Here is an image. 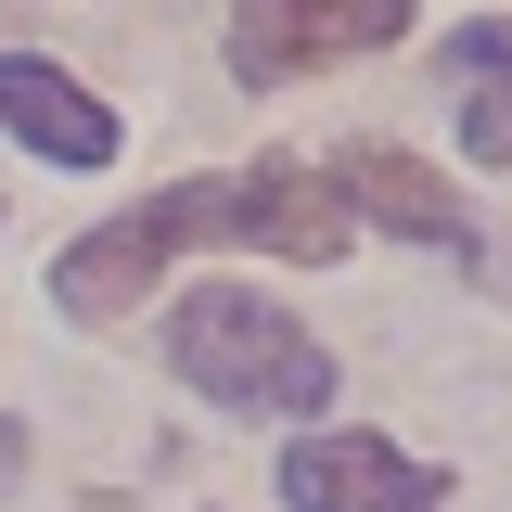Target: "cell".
Segmentation results:
<instances>
[{"label":"cell","instance_id":"8","mask_svg":"<svg viewBox=\"0 0 512 512\" xmlns=\"http://www.w3.org/2000/svg\"><path fill=\"white\" fill-rule=\"evenodd\" d=\"M13 474H26V423H0V487H13Z\"/></svg>","mask_w":512,"mask_h":512},{"label":"cell","instance_id":"7","mask_svg":"<svg viewBox=\"0 0 512 512\" xmlns=\"http://www.w3.org/2000/svg\"><path fill=\"white\" fill-rule=\"evenodd\" d=\"M436 90H448V116H461V154L474 167H512V13H474L448 39Z\"/></svg>","mask_w":512,"mask_h":512},{"label":"cell","instance_id":"3","mask_svg":"<svg viewBox=\"0 0 512 512\" xmlns=\"http://www.w3.org/2000/svg\"><path fill=\"white\" fill-rule=\"evenodd\" d=\"M410 39V0H231V77L244 90H282L308 64L346 52H397Z\"/></svg>","mask_w":512,"mask_h":512},{"label":"cell","instance_id":"6","mask_svg":"<svg viewBox=\"0 0 512 512\" xmlns=\"http://www.w3.org/2000/svg\"><path fill=\"white\" fill-rule=\"evenodd\" d=\"M333 192H346L359 218H384L397 244H436V256H474V218H461V192H448L436 167H410V154H384V141H359V154L333 167Z\"/></svg>","mask_w":512,"mask_h":512},{"label":"cell","instance_id":"5","mask_svg":"<svg viewBox=\"0 0 512 512\" xmlns=\"http://www.w3.org/2000/svg\"><path fill=\"white\" fill-rule=\"evenodd\" d=\"M0 128L26 141V154H52V167H116V116L39 52H0Z\"/></svg>","mask_w":512,"mask_h":512},{"label":"cell","instance_id":"1","mask_svg":"<svg viewBox=\"0 0 512 512\" xmlns=\"http://www.w3.org/2000/svg\"><path fill=\"white\" fill-rule=\"evenodd\" d=\"M180 244H269V256H308V269H333V256L359 244V205L333 192V167H244V180H180L154 192V205H128V218H103L90 244L52 256V308L64 320H116L141 308V282L167 269Z\"/></svg>","mask_w":512,"mask_h":512},{"label":"cell","instance_id":"2","mask_svg":"<svg viewBox=\"0 0 512 512\" xmlns=\"http://www.w3.org/2000/svg\"><path fill=\"white\" fill-rule=\"evenodd\" d=\"M167 359H180L192 397H218V410H333V359H320V333L295 308H269V295H244V282H205V295H180V320H167Z\"/></svg>","mask_w":512,"mask_h":512},{"label":"cell","instance_id":"4","mask_svg":"<svg viewBox=\"0 0 512 512\" xmlns=\"http://www.w3.org/2000/svg\"><path fill=\"white\" fill-rule=\"evenodd\" d=\"M282 512H461V487L397 461L384 436H308L282 461Z\"/></svg>","mask_w":512,"mask_h":512}]
</instances>
